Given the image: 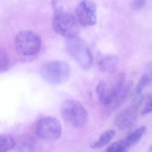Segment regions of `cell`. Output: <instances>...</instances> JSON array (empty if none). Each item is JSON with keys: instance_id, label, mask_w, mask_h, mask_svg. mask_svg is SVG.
I'll return each instance as SVG.
<instances>
[{"instance_id": "cell-7", "label": "cell", "mask_w": 152, "mask_h": 152, "mask_svg": "<svg viewBox=\"0 0 152 152\" xmlns=\"http://www.w3.org/2000/svg\"><path fill=\"white\" fill-rule=\"evenodd\" d=\"M35 131L40 138L49 141L57 140L62 134L61 124L57 119L52 116L39 119L36 123Z\"/></svg>"}, {"instance_id": "cell-8", "label": "cell", "mask_w": 152, "mask_h": 152, "mask_svg": "<svg viewBox=\"0 0 152 152\" xmlns=\"http://www.w3.org/2000/svg\"><path fill=\"white\" fill-rule=\"evenodd\" d=\"M75 14L78 23L83 27L93 26L96 24L97 8L93 1H81L75 8Z\"/></svg>"}, {"instance_id": "cell-10", "label": "cell", "mask_w": 152, "mask_h": 152, "mask_svg": "<svg viewBox=\"0 0 152 152\" xmlns=\"http://www.w3.org/2000/svg\"><path fill=\"white\" fill-rule=\"evenodd\" d=\"M97 64L99 70L103 72L114 73L119 65V59L115 55L113 54L103 55L98 54Z\"/></svg>"}, {"instance_id": "cell-13", "label": "cell", "mask_w": 152, "mask_h": 152, "mask_svg": "<svg viewBox=\"0 0 152 152\" xmlns=\"http://www.w3.org/2000/svg\"><path fill=\"white\" fill-rule=\"evenodd\" d=\"M145 130V126H141L135 131L128 135L124 139L128 146L130 147L136 145L140 140Z\"/></svg>"}, {"instance_id": "cell-14", "label": "cell", "mask_w": 152, "mask_h": 152, "mask_svg": "<svg viewBox=\"0 0 152 152\" xmlns=\"http://www.w3.org/2000/svg\"><path fill=\"white\" fill-rule=\"evenodd\" d=\"M129 148L124 140H122L111 144L107 148L106 152H128Z\"/></svg>"}, {"instance_id": "cell-11", "label": "cell", "mask_w": 152, "mask_h": 152, "mask_svg": "<svg viewBox=\"0 0 152 152\" xmlns=\"http://www.w3.org/2000/svg\"><path fill=\"white\" fill-rule=\"evenodd\" d=\"M115 134L114 130L110 129L105 131L99 136V138L96 141L91 144V148L94 149L101 148L107 145L112 139Z\"/></svg>"}, {"instance_id": "cell-12", "label": "cell", "mask_w": 152, "mask_h": 152, "mask_svg": "<svg viewBox=\"0 0 152 152\" xmlns=\"http://www.w3.org/2000/svg\"><path fill=\"white\" fill-rule=\"evenodd\" d=\"M15 145V140L11 135L0 133V152H8L13 149Z\"/></svg>"}, {"instance_id": "cell-15", "label": "cell", "mask_w": 152, "mask_h": 152, "mask_svg": "<svg viewBox=\"0 0 152 152\" xmlns=\"http://www.w3.org/2000/svg\"><path fill=\"white\" fill-rule=\"evenodd\" d=\"M151 71L143 75L136 86V93H141L145 87L151 82L152 79Z\"/></svg>"}, {"instance_id": "cell-5", "label": "cell", "mask_w": 152, "mask_h": 152, "mask_svg": "<svg viewBox=\"0 0 152 152\" xmlns=\"http://www.w3.org/2000/svg\"><path fill=\"white\" fill-rule=\"evenodd\" d=\"M66 48L70 56L82 69L88 70L91 68L93 63V57L88 44L83 40L78 37L67 39Z\"/></svg>"}, {"instance_id": "cell-16", "label": "cell", "mask_w": 152, "mask_h": 152, "mask_svg": "<svg viewBox=\"0 0 152 152\" xmlns=\"http://www.w3.org/2000/svg\"><path fill=\"white\" fill-rule=\"evenodd\" d=\"M144 104L142 110L140 112L141 115H145L152 112V98L150 94L147 95L146 97L144 98Z\"/></svg>"}, {"instance_id": "cell-1", "label": "cell", "mask_w": 152, "mask_h": 152, "mask_svg": "<svg viewBox=\"0 0 152 152\" xmlns=\"http://www.w3.org/2000/svg\"><path fill=\"white\" fill-rule=\"evenodd\" d=\"M52 6L54 11L52 21L54 31L67 39L77 38L80 29L75 16L71 13L64 12L59 1H52Z\"/></svg>"}, {"instance_id": "cell-6", "label": "cell", "mask_w": 152, "mask_h": 152, "mask_svg": "<svg viewBox=\"0 0 152 152\" xmlns=\"http://www.w3.org/2000/svg\"><path fill=\"white\" fill-rule=\"evenodd\" d=\"M15 45L17 51L20 55L31 56L38 54L40 50L41 39L34 32L23 31L16 36Z\"/></svg>"}, {"instance_id": "cell-19", "label": "cell", "mask_w": 152, "mask_h": 152, "mask_svg": "<svg viewBox=\"0 0 152 152\" xmlns=\"http://www.w3.org/2000/svg\"><path fill=\"white\" fill-rule=\"evenodd\" d=\"M146 1H142V0H136L133 1L131 3V7L136 10H139L143 8L146 4Z\"/></svg>"}, {"instance_id": "cell-17", "label": "cell", "mask_w": 152, "mask_h": 152, "mask_svg": "<svg viewBox=\"0 0 152 152\" xmlns=\"http://www.w3.org/2000/svg\"><path fill=\"white\" fill-rule=\"evenodd\" d=\"M144 96L141 93H136L133 97L130 105L139 109L144 99Z\"/></svg>"}, {"instance_id": "cell-18", "label": "cell", "mask_w": 152, "mask_h": 152, "mask_svg": "<svg viewBox=\"0 0 152 152\" xmlns=\"http://www.w3.org/2000/svg\"><path fill=\"white\" fill-rule=\"evenodd\" d=\"M8 65V59L5 53L0 50V71L4 70Z\"/></svg>"}, {"instance_id": "cell-3", "label": "cell", "mask_w": 152, "mask_h": 152, "mask_svg": "<svg viewBox=\"0 0 152 152\" xmlns=\"http://www.w3.org/2000/svg\"><path fill=\"white\" fill-rule=\"evenodd\" d=\"M42 79L49 84L60 85L67 81L71 70L69 65L62 61H52L44 64L40 70Z\"/></svg>"}, {"instance_id": "cell-9", "label": "cell", "mask_w": 152, "mask_h": 152, "mask_svg": "<svg viewBox=\"0 0 152 152\" xmlns=\"http://www.w3.org/2000/svg\"><path fill=\"white\" fill-rule=\"evenodd\" d=\"M138 111V108L130 105L115 117V125L121 130L127 129L130 128L137 121Z\"/></svg>"}, {"instance_id": "cell-20", "label": "cell", "mask_w": 152, "mask_h": 152, "mask_svg": "<svg viewBox=\"0 0 152 152\" xmlns=\"http://www.w3.org/2000/svg\"><path fill=\"white\" fill-rule=\"evenodd\" d=\"M148 151L150 152H152V146H150V148H149V149L148 150Z\"/></svg>"}, {"instance_id": "cell-2", "label": "cell", "mask_w": 152, "mask_h": 152, "mask_svg": "<svg viewBox=\"0 0 152 152\" xmlns=\"http://www.w3.org/2000/svg\"><path fill=\"white\" fill-rule=\"evenodd\" d=\"M124 73H118L112 80L107 82L104 80L99 81L96 87L99 99L107 113L113 112L115 101L125 83Z\"/></svg>"}, {"instance_id": "cell-4", "label": "cell", "mask_w": 152, "mask_h": 152, "mask_svg": "<svg viewBox=\"0 0 152 152\" xmlns=\"http://www.w3.org/2000/svg\"><path fill=\"white\" fill-rule=\"evenodd\" d=\"M60 112L63 120L73 128L82 127L88 119V113L84 107L79 101L74 99L64 101Z\"/></svg>"}]
</instances>
